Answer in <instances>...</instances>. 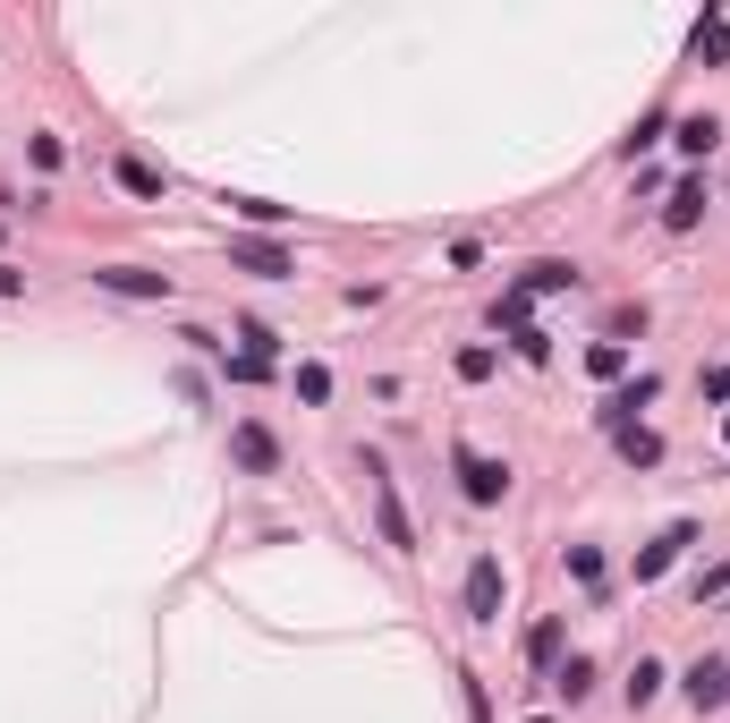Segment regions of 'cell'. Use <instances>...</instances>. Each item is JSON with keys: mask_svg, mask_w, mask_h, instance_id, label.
I'll use <instances>...</instances> for the list:
<instances>
[{"mask_svg": "<svg viewBox=\"0 0 730 723\" xmlns=\"http://www.w3.org/2000/svg\"><path fill=\"white\" fill-rule=\"evenodd\" d=\"M654 690H663V664H645V656H637V672H629V707H645Z\"/></svg>", "mask_w": 730, "mask_h": 723, "instance_id": "ac0fdd59", "label": "cell"}, {"mask_svg": "<svg viewBox=\"0 0 730 723\" xmlns=\"http://www.w3.org/2000/svg\"><path fill=\"white\" fill-rule=\"evenodd\" d=\"M586 366H595V375H620V366H629V349H620V341H595V349H586Z\"/></svg>", "mask_w": 730, "mask_h": 723, "instance_id": "d6986e66", "label": "cell"}, {"mask_svg": "<svg viewBox=\"0 0 730 723\" xmlns=\"http://www.w3.org/2000/svg\"><path fill=\"white\" fill-rule=\"evenodd\" d=\"M229 264H238V272H263V281L297 272V256H289L281 238H229Z\"/></svg>", "mask_w": 730, "mask_h": 723, "instance_id": "3957f363", "label": "cell"}, {"mask_svg": "<svg viewBox=\"0 0 730 723\" xmlns=\"http://www.w3.org/2000/svg\"><path fill=\"white\" fill-rule=\"evenodd\" d=\"M654 392H663L654 375H637V383H620V392L604 400V426H611V434H620V426H637V409H645V400H654Z\"/></svg>", "mask_w": 730, "mask_h": 723, "instance_id": "ba28073f", "label": "cell"}, {"mask_svg": "<svg viewBox=\"0 0 730 723\" xmlns=\"http://www.w3.org/2000/svg\"><path fill=\"white\" fill-rule=\"evenodd\" d=\"M570 570L586 579V588H595V579H604V554H595V545H570Z\"/></svg>", "mask_w": 730, "mask_h": 723, "instance_id": "7402d4cb", "label": "cell"}, {"mask_svg": "<svg viewBox=\"0 0 730 723\" xmlns=\"http://www.w3.org/2000/svg\"><path fill=\"white\" fill-rule=\"evenodd\" d=\"M611 443H620V460H629V468H654V460H663V434H654V426H620Z\"/></svg>", "mask_w": 730, "mask_h": 723, "instance_id": "7c38bea8", "label": "cell"}, {"mask_svg": "<svg viewBox=\"0 0 730 723\" xmlns=\"http://www.w3.org/2000/svg\"><path fill=\"white\" fill-rule=\"evenodd\" d=\"M120 188H127V197H161V170L127 154V163H120Z\"/></svg>", "mask_w": 730, "mask_h": 723, "instance_id": "2e32d148", "label": "cell"}, {"mask_svg": "<svg viewBox=\"0 0 730 723\" xmlns=\"http://www.w3.org/2000/svg\"><path fill=\"white\" fill-rule=\"evenodd\" d=\"M297 400H332V375L323 366H297Z\"/></svg>", "mask_w": 730, "mask_h": 723, "instance_id": "603a6c76", "label": "cell"}, {"mask_svg": "<svg viewBox=\"0 0 730 723\" xmlns=\"http://www.w3.org/2000/svg\"><path fill=\"white\" fill-rule=\"evenodd\" d=\"M536 723H552V715H536Z\"/></svg>", "mask_w": 730, "mask_h": 723, "instance_id": "484cf974", "label": "cell"}, {"mask_svg": "<svg viewBox=\"0 0 730 723\" xmlns=\"http://www.w3.org/2000/svg\"><path fill=\"white\" fill-rule=\"evenodd\" d=\"M552 290H577V264H527L518 272V298H552Z\"/></svg>", "mask_w": 730, "mask_h": 723, "instance_id": "9c48e42d", "label": "cell"}, {"mask_svg": "<svg viewBox=\"0 0 730 723\" xmlns=\"http://www.w3.org/2000/svg\"><path fill=\"white\" fill-rule=\"evenodd\" d=\"M722 443H730V418H722Z\"/></svg>", "mask_w": 730, "mask_h": 723, "instance_id": "d4e9b609", "label": "cell"}, {"mask_svg": "<svg viewBox=\"0 0 730 723\" xmlns=\"http://www.w3.org/2000/svg\"><path fill=\"white\" fill-rule=\"evenodd\" d=\"M468 622H502V561L493 554L468 561Z\"/></svg>", "mask_w": 730, "mask_h": 723, "instance_id": "7a4b0ae2", "label": "cell"}, {"mask_svg": "<svg viewBox=\"0 0 730 723\" xmlns=\"http://www.w3.org/2000/svg\"><path fill=\"white\" fill-rule=\"evenodd\" d=\"M229 452H238V468H255V477H272V468H281V443H272L263 426H238V434H229Z\"/></svg>", "mask_w": 730, "mask_h": 723, "instance_id": "52a82bcc", "label": "cell"}, {"mask_svg": "<svg viewBox=\"0 0 730 723\" xmlns=\"http://www.w3.org/2000/svg\"><path fill=\"white\" fill-rule=\"evenodd\" d=\"M714 145H722V129H714V120H680V154H714Z\"/></svg>", "mask_w": 730, "mask_h": 723, "instance_id": "9a60e30c", "label": "cell"}, {"mask_svg": "<svg viewBox=\"0 0 730 723\" xmlns=\"http://www.w3.org/2000/svg\"><path fill=\"white\" fill-rule=\"evenodd\" d=\"M366 477H374V520H382V536H391L400 554H416V527H408V511H400V486L382 477V460H366Z\"/></svg>", "mask_w": 730, "mask_h": 723, "instance_id": "6da1fadb", "label": "cell"}, {"mask_svg": "<svg viewBox=\"0 0 730 723\" xmlns=\"http://www.w3.org/2000/svg\"><path fill=\"white\" fill-rule=\"evenodd\" d=\"M552 690H561V698H570V707H577V698L595 690V664H586V656H570V664H561V672H552Z\"/></svg>", "mask_w": 730, "mask_h": 723, "instance_id": "5bb4252c", "label": "cell"}, {"mask_svg": "<svg viewBox=\"0 0 730 723\" xmlns=\"http://www.w3.org/2000/svg\"><path fill=\"white\" fill-rule=\"evenodd\" d=\"M229 213H238V222H255V231H272V222H281L289 204H272V197H222Z\"/></svg>", "mask_w": 730, "mask_h": 723, "instance_id": "4fadbf2b", "label": "cell"}, {"mask_svg": "<svg viewBox=\"0 0 730 723\" xmlns=\"http://www.w3.org/2000/svg\"><path fill=\"white\" fill-rule=\"evenodd\" d=\"M527 656H536V664H552V656H561V622H536V638H527Z\"/></svg>", "mask_w": 730, "mask_h": 723, "instance_id": "ffe728a7", "label": "cell"}, {"mask_svg": "<svg viewBox=\"0 0 730 723\" xmlns=\"http://www.w3.org/2000/svg\"><path fill=\"white\" fill-rule=\"evenodd\" d=\"M459 486H468V502H502V493H509V468L459 443Z\"/></svg>", "mask_w": 730, "mask_h": 723, "instance_id": "277c9868", "label": "cell"}, {"mask_svg": "<svg viewBox=\"0 0 730 723\" xmlns=\"http://www.w3.org/2000/svg\"><path fill=\"white\" fill-rule=\"evenodd\" d=\"M222 375H229V383H263V375H272V358H255V349H238V358H222Z\"/></svg>", "mask_w": 730, "mask_h": 723, "instance_id": "e0dca14e", "label": "cell"}, {"mask_svg": "<svg viewBox=\"0 0 730 723\" xmlns=\"http://www.w3.org/2000/svg\"><path fill=\"white\" fill-rule=\"evenodd\" d=\"M0 298H26V272L18 264H0Z\"/></svg>", "mask_w": 730, "mask_h": 723, "instance_id": "cb8c5ba5", "label": "cell"}, {"mask_svg": "<svg viewBox=\"0 0 730 723\" xmlns=\"http://www.w3.org/2000/svg\"><path fill=\"white\" fill-rule=\"evenodd\" d=\"M697 213H705V179H680L671 204H663V222H671V231H697Z\"/></svg>", "mask_w": 730, "mask_h": 723, "instance_id": "8fae6325", "label": "cell"}, {"mask_svg": "<svg viewBox=\"0 0 730 723\" xmlns=\"http://www.w3.org/2000/svg\"><path fill=\"white\" fill-rule=\"evenodd\" d=\"M509 341H518V358H527V366H543V358H552V341H543L536 324H527V332H509Z\"/></svg>", "mask_w": 730, "mask_h": 723, "instance_id": "44dd1931", "label": "cell"}, {"mask_svg": "<svg viewBox=\"0 0 730 723\" xmlns=\"http://www.w3.org/2000/svg\"><path fill=\"white\" fill-rule=\"evenodd\" d=\"M688 698H697V707H722V698H730V664H722V656H705L697 672H688Z\"/></svg>", "mask_w": 730, "mask_h": 723, "instance_id": "30bf717a", "label": "cell"}, {"mask_svg": "<svg viewBox=\"0 0 730 723\" xmlns=\"http://www.w3.org/2000/svg\"><path fill=\"white\" fill-rule=\"evenodd\" d=\"M680 545H697V527H688V520H671L663 536H654V545H645V554H637V579H663L671 561H680Z\"/></svg>", "mask_w": 730, "mask_h": 723, "instance_id": "8992f818", "label": "cell"}, {"mask_svg": "<svg viewBox=\"0 0 730 723\" xmlns=\"http://www.w3.org/2000/svg\"><path fill=\"white\" fill-rule=\"evenodd\" d=\"M94 290H111V298H170V281H161V272H145V264H102Z\"/></svg>", "mask_w": 730, "mask_h": 723, "instance_id": "5b68a950", "label": "cell"}]
</instances>
